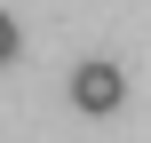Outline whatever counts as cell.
<instances>
[{"label": "cell", "instance_id": "obj_1", "mask_svg": "<svg viewBox=\"0 0 151 143\" xmlns=\"http://www.w3.org/2000/svg\"><path fill=\"white\" fill-rule=\"evenodd\" d=\"M119 96H127V80H119V64H104V56H88V64L72 72V103H80L88 119H104V111H119Z\"/></svg>", "mask_w": 151, "mask_h": 143}, {"label": "cell", "instance_id": "obj_2", "mask_svg": "<svg viewBox=\"0 0 151 143\" xmlns=\"http://www.w3.org/2000/svg\"><path fill=\"white\" fill-rule=\"evenodd\" d=\"M8 56H16V24L0 16V64H8Z\"/></svg>", "mask_w": 151, "mask_h": 143}]
</instances>
